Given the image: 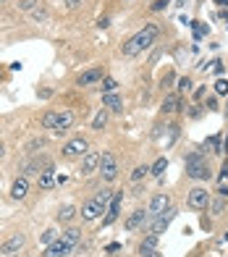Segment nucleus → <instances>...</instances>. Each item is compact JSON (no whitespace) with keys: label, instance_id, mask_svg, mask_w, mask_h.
<instances>
[{"label":"nucleus","instance_id":"obj_39","mask_svg":"<svg viewBox=\"0 0 228 257\" xmlns=\"http://www.w3.org/2000/svg\"><path fill=\"white\" fill-rule=\"evenodd\" d=\"M79 3H81V0H66V8L68 11H76V8H79Z\"/></svg>","mask_w":228,"mask_h":257},{"label":"nucleus","instance_id":"obj_7","mask_svg":"<svg viewBox=\"0 0 228 257\" xmlns=\"http://www.w3.org/2000/svg\"><path fill=\"white\" fill-rule=\"evenodd\" d=\"M87 152H89V145H87V139H81V137L71 139V142H66V147H63V155L66 158H81V155H87Z\"/></svg>","mask_w":228,"mask_h":257},{"label":"nucleus","instance_id":"obj_32","mask_svg":"<svg viewBox=\"0 0 228 257\" xmlns=\"http://www.w3.org/2000/svg\"><path fill=\"white\" fill-rule=\"evenodd\" d=\"M45 147V139H32L29 142V152H37V150H42Z\"/></svg>","mask_w":228,"mask_h":257},{"label":"nucleus","instance_id":"obj_11","mask_svg":"<svg viewBox=\"0 0 228 257\" xmlns=\"http://www.w3.org/2000/svg\"><path fill=\"white\" fill-rule=\"evenodd\" d=\"M105 76H102V68H89V71H84L79 79V87H89V84H97V81H102Z\"/></svg>","mask_w":228,"mask_h":257},{"label":"nucleus","instance_id":"obj_42","mask_svg":"<svg viewBox=\"0 0 228 257\" xmlns=\"http://www.w3.org/2000/svg\"><path fill=\"white\" fill-rule=\"evenodd\" d=\"M142 257H160V252H158V249H152V252H147V255H142Z\"/></svg>","mask_w":228,"mask_h":257},{"label":"nucleus","instance_id":"obj_20","mask_svg":"<svg viewBox=\"0 0 228 257\" xmlns=\"http://www.w3.org/2000/svg\"><path fill=\"white\" fill-rule=\"evenodd\" d=\"M105 124H108V111L102 108V111H97V115L92 118V128H95V131H102Z\"/></svg>","mask_w":228,"mask_h":257},{"label":"nucleus","instance_id":"obj_38","mask_svg":"<svg viewBox=\"0 0 228 257\" xmlns=\"http://www.w3.org/2000/svg\"><path fill=\"white\" fill-rule=\"evenodd\" d=\"M228 178V160H223V168H220V181Z\"/></svg>","mask_w":228,"mask_h":257},{"label":"nucleus","instance_id":"obj_4","mask_svg":"<svg viewBox=\"0 0 228 257\" xmlns=\"http://www.w3.org/2000/svg\"><path fill=\"white\" fill-rule=\"evenodd\" d=\"M100 173H102V181H115V176H118V165H115V158L110 152L100 155Z\"/></svg>","mask_w":228,"mask_h":257},{"label":"nucleus","instance_id":"obj_37","mask_svg":"<svg viewBox=\"0 0 228 257\" xmlns=\"http://www.w3.org/2000/svg\"><path fill=\"white\" fill-rule=\"evenodd\" d=\"M218 197H228V186H226V181H220V186H218Z\"/></svg>","mask_w":228,"mask_h":257},{"label":"nucleus","instance_id":"obj_41","mask_svg":"<svg viewBox=\"0 0 228 257\" xmlns=\"http://www.w3.org/2000/svg\"><path fill=\"white\" fill-rule=\"evenodd\" d=\"M118 249H121V244H115V241L108 244V252H118Z\"/></svg>","mask_w":228,"mask_h":257},{"label":"nucleus","instance_id":"obj_43","mask_svg":"<svg viewBox=\"0 0 228 257\" xmlns=\"http://www.w3.org/2000/svg\"><path fill=\"white\" fill-rule=\"evenodd\" d=\"M3 152H5V147H3V145H0V158H3Z\"/></svg>","mask_w":228,"mask_h":257},{"label":"nucleus","instance_id":"obj_14","mask_svg":"<svg viewBox=\"0 0 228 257\" xmlns=\"http://www.w3.org/2000/svg\"><path fill=\"white\" fill-rule=\"evenodd\" d=\"M102 105L108 108V111H113V113H121L123 111V100L118 97V95H102Z\"/></svg>","mask_w":228,"mask_h":257},{"label":"nucleus","instance_id":"obj_26","mask_svg":"<svg viewBox=\"0 0 228 257\" xmlns=\"http://www.w3.org/2000/svg\"><path fill=\"white\" fill-rule=\"evenodd\" d=\"M58 115H61V113H53V111H50V113H45L42 126H45V128H55V126H58Z\"/></svg>","mask_w":228,"mask_h":257},{"label":"nucleus","instance_id":"obj_6","mask_svg":"<svg viewBox=\"0 0 228 257\" xmlns=\"http://www.w3.org/2000/svg\"><path fill=\"white\" fill-rule=\"evenodd\" d=\"M165 210H171V197L168 194H155L152 200H149V205H147V215L149 218H158V215H163Z\"/></svg>","mask_w":228,"mask_h":257},{"label":"nucleus","instance_id":"obj_2","mask_svg":"<svg viewBox=\"0 0 228 257\" xmlns=\"http://www.w3.org/2000/svg\"><path fill=\"white\" fill-rule=\"evenodd\" d=\"M186 176L199 181V178H207L210 176V168H207V160L199 155V152H192L186 155Z\"/></svg>","mask_w":228,"mask_h":257},{"label":"nucleus","instance_id":"obj_29","mask_svg":"<svg viewBox=\"0 0 228 257\" xmlns=\"http://www.w3.org/2000/svg\"><path fill=\"white\" fill-rule=\"evenodd\" d=\"M205 147H207V150H212V152H220V150H218V147H220V137H210V139L205 142Z\"/></svg>","mask_w":228,"mask_h":257},{"label":"nucleus","instance_id":"obj_27","mask_svg":"<svg viewBox=\"0 0 228 257\" xmlns=\"http://www.w3.org/2000/svg\"><path fill=\"white\" fill-rule=\"evenodd\" d=\"M76 215V210L71 208V205H66V208H61V213H58V221H63V223H68L71 218Z\"/></svg>","mask_w":228,"mask_h":257},{"label":"nucleus","instance_id":"obj_23","mask_svg":"<svg viewBox=\"0 0 228 257\" xmlns=\"http://www.w3.org/2000/svg\"><path fill=\"white\" fill-rule=\"evenodd\" d=\"M168 168V160L165 158H158V160H155V165H152V168H149V173H152V176H163V171H165Z\"/></svg>","mask_w":228,"mask_h":257},{"label":"nucleus","instance_id":"obj_10","mask_svg":"<svg viewBox=\"0 0 228 257\" xmlns=\"http://www.w3.org/2000/svg\"><path fill=\"white\" fill-rule=\"evenodd\" d=\"M71 252V247L63 239H55L53 244H48V249H45V257H66Z\"/></svg>","mask_w":228,"mask_h":257},{"label":"nucleus","instance_id":"obj_28","mask_svg":"<svg viewBox=\"0 0 228 257\" xmlns=\"http://www.w3.org/2000/svg\"><path fill=\"white\" fill-rule=\"evenodd\" d=\"M147 173H149V168H147V165H136V168H134V173H131V181H142V178H145Z\"/></svg>","mask_w":228,"mask_h":257},{"label":"nucleus","instance_id":"obj_15","mask_svg":"<svg viewBox=\"0 0 228 257\" xmlns=\"http://www.w3.org/2000/svg\"><path fill=\"white\" fill-rule=\"evenodd\" d=\"M145 218H147V213H145V210H134V213L126 218V231H134V228H139L142 223H145Z\"/></svg>","mask_w":228,"mask_h":257},{"label":"nucleus","instance_id":"obj_3","mask_svg":"<svg viewBox=\"0 0 228 257\" xmlns=\"http://www.w3.org/2000/svg\"><path fill=\"white\" fill-rule=\"evenodd\" d=\"M108 202H110V192H102V194L92 197V200L81 208V218L84 221H95V218H100V213H105Z\"/></svg>","mask_w":228,"mask_h":257},{"label":"nucleus","instance_id":"obj_16","mask_svg":"<svg viewBox=\"0 0 228 257\" xmlns=\"http://www.w3.org/2000/svg\"><path fill=\"white\" fill-rule=\"evenodd\" d=\"M121 200H123V194L118 192V194L113 197V200H110V213H108V218H105V226H110V223L115 221V218H118V210H121Z\"/></svg>","mask_w":228,"mask_h":257},{"label":"nucleus","instance_id":"obj_13","mask_svg":"<svg viewBox=\"0 0 228 257\" xmlns=\"http://www.w3.org/2000/svg\"><path fill=\"white\" fill-rule=\"evenodd\" d=\"M27 192H29V181H27V176L16 178L14 186H11V194H14L16 200H24V197H27Z\"/></svg>","mask_w":228,"mask_h":257},{"label":"nucleus","instance_id":"obj_45","mask_svg":"<svg viewBox=\"0 0 228 257\" xmlns=\"http://www.w3.org/2000/svg\"><path fill=\"white\" fill-rule=\"evenodd\" d=\"M223 241H228V231H226V234H223Z\"/></svg>","mask_w":228,"mask_h":257},{"label":"nucleus","instance_id":"obj_9","mask_svg":"<svg viewBox=\"0 0 228 257\" xmlns=\"http://www.w3.org/2000/svg\"><path fill=\"white\" fill-rule=\"evenodd\" d=\"M173 218H176V210H165L163 215H158V218H155V223L149 226V234L160 236L163 231H165L168 226H171V221H173Z\"/></svg>","mask_w":228,"mask_h":257},{"label":"nucleus","instance_id":"obj_19","mask_svg":"<svg viewBox=\"0 0 228 257\" xmlns=\"http://www.w3.org/2000/svg\"><path fill=\"white\" fill-rule=\"evenodd\" d=\"M71 124H74V113H71V111H63L61 115H58V126H55V131H58V134L66 131Z\"/></svg>","mask_w":228,"mask_h":257},{"label":"nucleus","instance_id":"obj_24","mask_svg":"<svg viewBox=\"0 0 228 257\" xmlns=\"http://www.w3.org/2000/svg\"><path fill=\"white\" fill-rule=\"evenodd\" d=\"M55 184V176H53V168L50 171H45V173H40V186L42 189H50V186Z\"/></svg>","mask_w":228,"mask_h":257},{"label":"nucleus","instance_id":"obj_22","mask_svg":"<svg viewBox=\"0 0 228 257\" xmlns=\"http://www.w3.org/2000/svg\"><path fill=\"white\" fill-rule=\"evenodd\" d=\"M115 87H118V81H115L113 76H105V79L100 81V89H102V95H113V92H115Z\"/></svg>","mask_w":228,"mask_h":257},{"label":"nucleus","instance_id":"obj_33","mask_svg":"<svg viewBox=\"0 0 228 257\" xmlns=\"http://www.w3.org/2000/svg\"><path fill=\"white\" fill-rule=\"evenodd\" d=\"M179 89H181V92H189V89H192V79H189V76L179 79Z\"/></svg>","mask_w":228,"mask_h":257},{"label":"nucleus","instance_id":"obj_36","mask_svg":"<svg viewBox=\"0 0 228 257\" xmlns=\"http://www.w3.org/2000/svg\"><path fill=\"white\" fill-rule=\"evenodd\" d=\"M210 68H212V74H218V76L223 74V63H220V61H212V63H210Z\"/></svg>","mask_w":228,"mask_h":257},{"label":"nucleus","instance_id":"obj_34","mask_svg":"<svg viewBox=\"0 0 228 257\" xmlns=\"http://www.w3.org/2000/svg\"><path fill=\"white\" fill-rule=\"evenodd\" d=\"M53 241H55V231L53 228L45 231V234H42V244H53Z\"/></svg>","mask_w":228,"mask_h":257},{"label":"nucleus","instance_id":"obj_25","mask_svg":"<svg viewBox=\"0 0 228 257\" xmlns=\"http://www.w3.org/2000/svg\"><path fill=\"white\" fill-rule=\"evenodd\" d=\"M210 208H212V215H223V213H226V197H218V200H212Z\"/></svg>","mask_w":228,"mask_h":257},{"label":"nucleus","instance_id":"obj_8","mask_svg":"<svg viewBox=\"0 0 228 257\" xmlns=\"http://www.w3.org/2000/svg\"><path fill=\"white\" fill-rule=\"evenodd\" d=\"M24 244H27V236H24V234H11L8 239L0 244V255H8V257H11L14 252H18Z\"/></svg>","mask_w":228,"mask_h":257},{"label":"nucleus","instance_id":"obj_21","mask_svg":"<svg viewBox=\"0 0 228 257\" xmlns=\"http://www.w3.org/2000/svg\"><path fill=\"white\" fill-rule=\"evenodd\" d=\"M152 249H158V236H155V234H149L147 239L139 244V252H142V255H147V252H152Z\"/></svg>","mask_w":228,"mask_h":257},{"label":"nucleus","instance_id":"obj_46","mask_svg":"<svg viewBox=\"0 0 228 257\" xmlns=\"http://www.w3.org/2000/svg\"><path fill=\"white\" fill-rule=\"evenodd\" d=\"M226 145H228V139H226Z\"/></svg>","mask_w":228,"mask_h":257},{"label":"nucleus","instance_id":"obj_18","mask_svg":"<svg viewBox=\"0 0 228 257\" xmlns=\"http://www.w3.org/2000/svg\"><path fill=\"white\" fill-rule=\"evenodd\" d=\"M181 108V100L179 95H168L165 100H163V113H176Z\"/></svg>","mask_w":228,"mask_h":257},{"label":"nucleus","instance_id":"obj_5","mask_svg":"<svg viewBox=\"0 0 228 257\" xmlns=\"http://www.w3.org/2000/svg\"><path fill=\"white\" fill-rule=\"evenodd\" d=\"M186 205L192 210H205L207 205H210V194H207V189H202V186L192 189V192H189V197H186Z\"/></svg>","mask_w":228,"mask_h":257},{"label":"nucleus","instance_id":"obj_1","mask_svg":"<svg viewBox=\"0 0 228 257\" xmlns=\"http://www.w3.org/2000/svg\"><path fill=\"white\" fill-rule=\"evenodd\" d=\"M158 34H160V29L155 27V24H147L142 32H136V34L131 37V40H126L123 42V48H121V53L126 55V58H134V55H139L142 50H147L149 45H152L155 40H158Z\"/></svg>","mask_w":228,"mask_h":257},{"label":"nucleus","instance_id":"obj_40","mask_svg":"<svg viewBox=\"0 0 228 257\" xmlns=\"http://www.w3.org/2000/svg\"><path fill=\"white\" fill-rule=\"evenodd\" d=\"M194 24H197V21H194ZM194 29H197V37H202V34H205V32H207V27H202V24H197V27H194Z\"/></svg>","mask_w":228,"mask_h":257},{"label":"nucleus","instance_id":"obj_12","mask_svg":"<svg viewBox=\"0 0 228 257\" xmlns=\"http://www.w3.org/2000/svg\"><path fill=\"white\" fill-rule=\"evenodd\" d=\"M97 168H100V155H97V152H87L81 160V173L89 176V173H95Z\"/></svg>","mask_w":228,"mask_h":257},{"label":"nucleus","instance_id":"obj_35","mask_svg":"<svg viewBox=\"0 0 228 257\" xmlns=\"http://www.w3.org/2000/svg\"><path fill=\"white\" fill-rule=\"evenodd\" d=\"M168 3H171V0H155V3L149 5V8H152V11H165V5H168Z\"/></svg>","mask_w":228,"mask_h":257},{"label":"nucleus","instance_id":"obj_47","mask_svg":"<svg viewBox=\"0 0 228 257\" xmlns=\"http://www.w3.org/2000/svg\"><path fill=\"white\" fill-rule=\"evenodd\" d=\"M5 257H8V255H5Z\"/></svg>","mask_w":228,"mask_h":257},{"label":"nucleus","instance_id":"obj_17","mask_svg":"<svg viewBox=\"0 0 228 257\" xmlns=\"http://www.w3.org/2000/svg\"><path fill=\"white\" fill-rule=\"evenodd\" d=\"M61 239L66 241L71 249H74L76 244H79V239H81V231L79 228H68V231H63V234H61Z\"/></svg>","mask_w":228,"mask_h":257},{"label":"nucleus","instance_id":"obj_30","mask_svg":"<svg viewBox=\"0 0 228 257\" xmlns=\"http://www.w3.org/2000/svg\"><path fill=\"white\" fill-rule=\"evenodd\" d=\"M215 92H218V95H228V81L218 79V81H215Z\"/></svg>","mask_w":228,"mask_h":257},{"label":"nucleus","instance_id":"obj_31","mask_svg":"<svg viewBox=\"0 0 228 257\" xmlns=\"http://www.w3.org/2000/svg\"><path fill=\"white\" fill-rule=\"evenodd\" d=\"M34 5H37V0H18V8L21 11H34Z\"/></svg>","mask_w":228,"mask_h":257},{"label":"nucleus","instance_id":"obj_44","mask_svg":"<svg viewBox=\"0 0 228 257\" xmlns=\"http://www.w3.org/2000/svg\"><path fill=\"white\" fill-rule=\"evenodd\" d=\"M218 3H220V5H228V0H218Z\"/></svg>","mask_w":228,"mask_h":257}]
</instances>
